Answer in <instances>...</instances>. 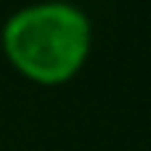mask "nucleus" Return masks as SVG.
Here are the masks:
<instances>
[{
  "mask_svg": "<svg viewBox=\"0 0 151 151\" xmlns=\"http://www.w3.org/2000/svg\"><path fill=\"white\" fill-rule=\"evenodd\" d=\"M3 56L29 82L58 88L72 82L90 58V16L66 0H45L19 8L0 32Z\"/></svg>",
  "mask_w": 151,
  "mask_h": 151,
  "instance_id": "obj_1",
  "label": "nucleus"
}]
</instances>
